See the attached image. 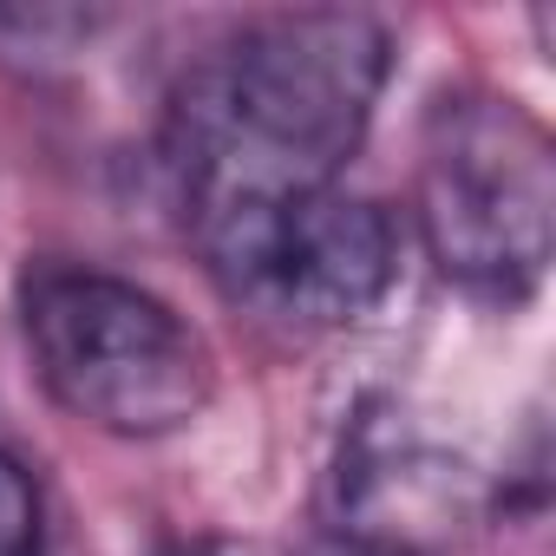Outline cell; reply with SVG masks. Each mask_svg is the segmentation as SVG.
I'll return each instance as SVG.
<instances>
[{"label":"cell","instance_id":"8992f818","mask_svg":"<svg viewBox=\"0 0 556 556\" xmlns=\"http://www.w3.org/2000/svg\"><path fill=\"white\" fill-rule=\"evenodd\" d=\"M295 556H426V549H406V543H387V536H361V530H321Z\"/></svg>","mask_w":556,"mask_h":556},{"label":"cell","instance_id":"7a4b0ae2","mask_svg":"<svg viewBox=\"0 0 556 556\" xmlns=\"http://www.w3.org/2000/svg\"><path fill=\"white\" fill-rule=\"evenodd\" d=\"M413 216L432 268L491 308L543 289L556 242V144L549 125L491 86L445 92L419 125Z\"/></svg>","mask_w":556,"mask_h":556},{"label":"cell","instance_id":"3957f363","mask_svg":"<svg viewBox=\"0 0 556 556\" xmlns=\"http://www.w3.org/2000/svg\"><path fill=\"white\" fill-rule=\"evenodd\" d=\"M21 341L47 400L112 439H170L216 387L203 334L99 262H34L21 275Z\"/></svg>","mask_w":556,"mask_h":556},{"label":"cell","instance_id":"6da1fadb","mask_svg":"<svg viewBox=\"0 0 556 556\" xmlns=\"http://www.w3.org/2000/svg\"><path fill=\"white\" fill-rule=\"evenodd\" d=\"M387 73V27L341 8L262 14L216 40L164 105V170L184 223L334 184L374 125Z\"/></svg>","mask_w":556,"mask_h":556},{"label":"cell","instance_id":"5b68a950","mask_svg":"<svg viewBox=\"0 0 556 556\" xmlns=\"http://www.w3.org/2000/svg\"><path fill=\"white\" fill-rule=\"evenodd\" d=\"M0 556H47V497L14 452H0Z\"/></svg>","mask_w":556,"mask_h":556},{"label":"cell","instance_id":"277c9868","mask_svg":"<svg viewBox=\"0 0 556 556\" xmlns=\"http://www.w3.org/2000/svg\"><path fill=\"white\" fill-rule=\"evenodd\" d=\"M190 236L223 302L289 341H321L367 321L400 275L393 216L341 184L229 203L190 223Z\"/></svg>","mask_w":556,"mask_h":556}]
</instances>
